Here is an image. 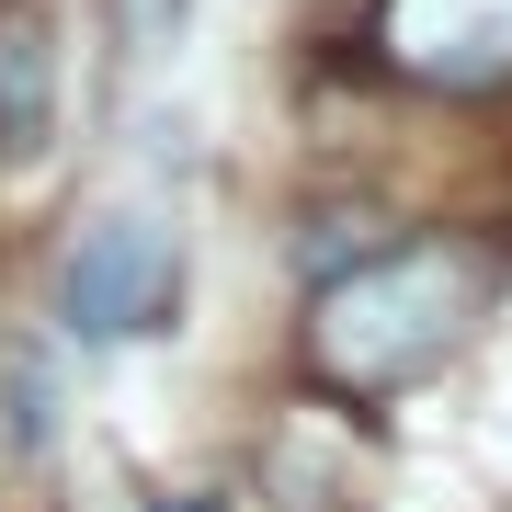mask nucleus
<instances>
[{
  "instance_id": "obj_6",
  "label": "nucleus",
  "mask_w": 512,
  "mask_h": 512,
  "mask_svg": "<svg viewBox=\"0 0 512 512\" xmlns=\"http://www.w3.org/2000/svg\"><path fill=\"white\" fill-rule=\"evenodd\" d=\"M160 512H217V501H160Z\"/></svg>"
},
{
  "instance_id": "obj_3",
  "label": "nucleus",
  "mask_w": 512,
  "mask_h": 512,
  "mask_svg": "<svg viewBox=\"0 0 512 512\" xmlns=\"http://www.w3.org/2000/svg\"><path fill=\"white\" fill-rule=\"evenodd\" d=\"M376 46L421 92H501L512 80V0H387Z\"/></svg>"
},
{
  "instance_id": "obj_1",
  "label": "nucleus",
  "mask_w": 512,
  "mask_h": 512,
  "mask_svg": "<svg viewBox=\"0 0 512 512\" xmlns=\"http://www.w3.org/2000/svg\"><path fill=\"white\" fill-rule=\"evenodd\" d=\"M478 285H490V262L456 251V239H410V251H376V262H353V274H330L319 308H308V365H319V387H342V399H387L399 376H421V365L467 330Z\"/></svg>"
},
{
  "instance_id": "obj_2",
  "label": "nucleus",
  "mask_w": 512,
  "mask_h": 512,
  "mask_svg": "<svg viewBox=\"0 0 512 512\" xmlns=\"http://www.w3.org/2000/svg\"><path fill=\"white\" fill-rule=\"evenodd\" d=\"M171 296H183V251H171L160 217H92L80 251L57 262V319H69V342H137V330L171 319Z\"/></svg>"
},
{
  "instance_id": "obj_5",
  "label": "nucleus",
  "mask_w": 512,
  "mask_h": 512,
  "mask_svg": "<svg viewBox=\"0 0 512 512\" xmlns=\"http://www.w3.org/2000/svg\"><path fill=\"white\" fill-rule=\"evenodd\" d=\"M0 410H12V456H46V444H57V387H46L35 353L0 365Z\"/></svg>"
},
{
  "instance_id": "obj_4",
  "label": "nucleus",
  "mask_w": 512,
  "mask_h": 512,
  "mask_svg": "<svg viewBox=\"0 0 512 512\" xmlns=\"http://www.w3.org/2000/svg\"><path fill=\"white\" fill-rule=\"evenodd\" d=\"M57 126V35L35 0H0V160L46 148Z\"/></svg>"
}]
</instances>
